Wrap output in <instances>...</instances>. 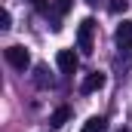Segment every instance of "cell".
Returning <instances> with one entry per match:
<instances>
[{"label": "cell", "mask_w": 132, "mask_h": 132, "mask_svg": "<svg viewBox=\"0 0 132 132\" xmlns=\"http://www.w3.org/2000/svg\"><path fill=\"white\" fill-rule=\"evenodd\" d=\"M92 37H95V19H83L77 28V49L80 52H92Z\"/></svg>", "instance_id": "6da1fadb"}, {"label": "cell", "mask_w": 132, "mask_h": 132, "mask_svg": "<svg viewBox=\"0 0 132 132\" xmlns=\"http://www.w3.org/2000/svg\"><path fill=\"white\" fill-rule=\"evenodd\" d=\"M6 62L15 68V71H25V68L31 65V55H28L25 46H6Z\"/></svg>", "instance_id": "7a4b0ae2"}, {"label": "cell", "mask_w": 132, "mask_h": 132, "mask_svg": "<svg viewBox=\"0 0 132 132\" xmlns=\"http://www.w3.org/2000/svg\"><path fill=\"white\" fill-rule=\"evenodd\" d=\"M55 65H59L62 74H74L77 65H80V59H77L74 49H59V52H55Z\"/></svg>", "instance_id": "3957f363"}, {"label": "cell", "mask_w": 132, "mask_h": 132, "mask_svg": "<svg viewBox=\"0 0 132 132\" xmlns=\"http://www.w3.org/2000/svg\"><path fill=\"white\" fill-rule=\"evenodd\" d=\"M114 40H117V46H120V49H132V22H123V25H117V31H114Z\"/></svg>", "instance_id": "277c9868"}, {"label": "cell", "mask_w": 132, "mask_h": 132, "mask_svg": "<svg viewBox=\"0 0 132 132\" xmlns=\"http://www.w3.org/2000/svg\"><path fill=\"white\" fill-rule=\"evenodd\" d=\"M104 86V74L101 71H92V74H86V80H83V92H95V89H101Z\"/></svg>", "instance_id": "5b68a950"}, {"label": "cell", "mask_w": 132, "mask_h": 132, "mask_svg": "<svg viewBox=\"0 0 132 132\" xmlns=\"http://www.w3.org/2000/svg\"><path fill=\"white\" fill-rule=\"evenodd\" d=\"M83 132H108V120L104 117H89L83 123Z\"/></svg>", "instance_id": "8992f818"}, {"label": "cell", "mask_w": 132, "mask_h": 132, "mask_svg": "<svg viewBox=\"0 0 132 132\" xmlns=\"http://www.w3.org/2000/svg\"><path fill=\"white\" fill-rule=\"evenodd\" d=\"M68 120H71V111H68V108H59V111L52 114V120H49V123H52V126L59 129V126H65Z\"/></svg>", "instance_id": "52a82bcc"}, {"label": "cell", "mask_w": 132, "mask_h": 132, "mask_svg": "<svg viewBox=\"0 0 132 132\" xmlns=\"http://www.w3.org/2000/svg\"><path fill=\"white\" fill-rule=\"evenodd\" d=\"M129 0H111V12H126Z\"/></svg>", "instance_id": "ba28073f"}, {"label": "cell", "mask_w": 132, "mask_h": 132, "mask_svg": "<svg viewBox=\"0 0 132 132\" xmlns=\"http://www.w3.org/2000/svg\"><path fill=\"white\" fill-rule=\"evenodd\" d=\"M0 28H3V31H6V28H9V12H6V9H3V12H0Z\"/></svg>", "instance_id": "9c48e42d"}, {"label": "cell", "mask_w": 132, "mask_h": 132, "mask_svg": "<svg viewBox=\"0 0 132 132\" xmlns=\"http://www.w3.org/2000/svg\"><path fill=\"white\" fill-rule=\"evenodd\" d=\"M71 3H74V0H59V12H68V9H71Z\"/></svg>", "instance_id": "30bf717a"}, {"label": "cell", "mask_w": 132, "mask_h": 132, "mask_svg": "<svg viewBox=\"0 0 132 132\" xmlns=\"http://www.w3.org/2000/svg\"><path fill=\"white\" fill-rule=\"evenodd\" d=\"M86 3H89V6H98V0H86Z\"/></svg>", "instance_id": "8fae6325"}, {"label": "cell", "mask_w": 132, "mask_h": 132, "mask_svg": "<svg viewBox=\"0 0 132 132\" xmlns=\"http://www.w3.org/2000/svg\"><path fill=\"white\" fill-rule=\"evenodd\" d=\"M120 132H129V129H120Z\"/></svg>", "instance_id": "7c38bea8"}]
</instances>
